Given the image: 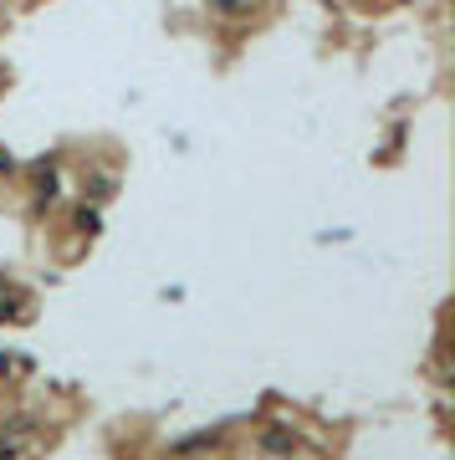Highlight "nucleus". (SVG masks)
<instances>
[{
    "label": "nucleus",
    "instance_id": "obj_1",
    "mask_svg": "<svg viewBox=\"0 0 455 460\" xmlns=\"http://www.w3.org/2000/svg\"><path fill=\"white\" fill-rule=\"evenodd\" d=\"M292 445H297V440H292L287 430H266V435H261V450H292Z\"/></svg>",
    "mask_w": 455,
    "mask_h": 460
},
{
    "label": "nucleus",
    "instance_id": "obj_2",
    "mask_svg": "<svg viewBox=\"0 0 455 460\" xmlns=\"http://www.w3.org/2000/svg\"><path fill=\"white\" fill-rule=\"evenodd\" d=\"M210 6H215V11H241L246 0H210Z\"/></svg>",
    "mask_w": 455,
    "mask_h": 460
},
{
    "label": "nucleus",
    "instance_id": "obj_3",
    "mask_svg": "<svg viewBox=\"0 0 455 460\" xmlns=\"http://www.w3.org/2000/svg\"><path fill=\"white\" fill-rule=\"evenodd\" d=\"M6 169H16V159H11V153H0V174H6Z\"/></svg>",
    "mask_w": 455,
    "mask_h": 460
}]
</instances>
